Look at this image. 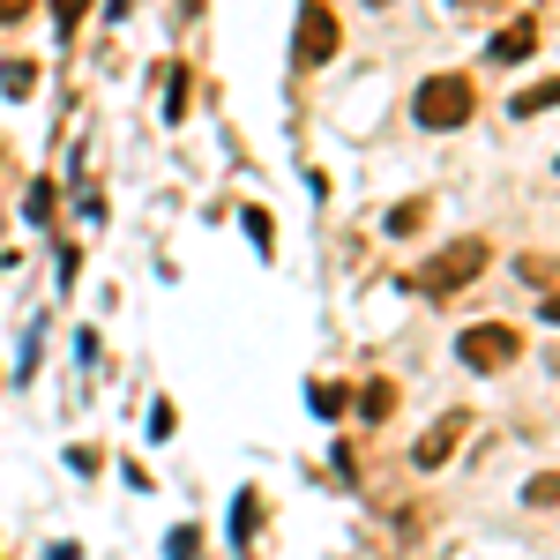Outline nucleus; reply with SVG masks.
<instances>
[{"label":"nucleus","instance_id":"f257e3e1","mask_svg":"<svg viewBox=\"0 0 560 560\" xmlns=\"http://www.w3.org/2000/svg\"><path fill=\"white\" fill-rule=\"evenodd\" d=\"M486 261H493V247H486L478 232H464V240H448L441 255H427L419 269H411V292H427V300H456L464 284L486 277Z\"/></svg>","mask_w":560,"mask_h":560},{"label":"nucleus","instance_id":"f03ea898","mask_svg":"<svg viewBox=\"0 0 560 560\" xmlns=\"http://www.w3.org/2000/svg\"><path fill=\"white\" fill-rule=\"evenodd\" d=\"M411 113H419V128H433V135L464 128V120L478 113L471 75H427V83H419V97H411Z\"/></svg>","mask_w":560,"mask_h":560},{"label":"nucleus","instance_id":"7ed1b4c3","mask_svg":"<svg viewBox=\"0 0 560 560\" xmlns=\"http://www.w3.org/2000/svg\"><path fill=\"white\" fill-rule=\"evenodd\" d=\"M456 359H464L471 374H501V366L523 359V337L509 329V322H471V329L456 337Z\"/></svg>","mask_w":560,"mask_h":560},{"label":"nucleus","instance_id":"20e7f679","mask_svg":"<svg viewBox=\"0 0 560 560\" xmlns=\"http://www.w3.org/2000/svg\"><path fill=\"white\" fill-rule=\"evenodd\" d=\"M337 45H345L337 8H329V0H300V38H292L300 68H329V60H337Z\"/></svg>","mask_w":560,"mask_h":560},{"label":"nucleus","instance_id":"39448f33","mask_svg":"<svg viewBox=\"0 0 560 560\" xmlns=\"http://www.w3.org/2000/svg\"><path fill=\"white\" fill-rule=\"evenodd\" d=\"M464 433H471V411H448V419H433V427L419 433V448H411V464H419V471H441V464H448V448H456Z\"/></svg>","mask_w":560,"mask_h":560},{"label":"nucleus","instance_id":"423d86ee","mask_svg":"<svg viewBox=\"0 0 560 560\" xmlns=\"http://www.w3.org/2000/svg\"><path fill=\"white\" fill-rule=\"evenodd\" d=\"M530 52H538V23H530V15H516V23L493 31V60H530Z\"/></svg>","mask_w":560,"mask_h":560},{"label":"nucleus","instance_id":"0eeeda50","mask_svg":"<svg viewBox=\"0 0 560 560\" xmlns=\"http://www.w3.org/2000/svg\"><path fill=\"white\" fill-rule=\"evenodd\" d=\"M553 105H560V75H546V83H530V90L509 97V113H516V120H538V113H553Z\"/></svg>","mask_w":560,"mask_h":560},{"label":"nucleus","instance_id":"6e6552de","mask_svg":"<svg viewBox=\"0 0 560 560\" xmlns=\"http://www.w3.org/2000/svg\"><path fill=\"white\" fill-rule=\"evenodd\" d=\"M388 411H396V382H366L359 388V419H366V427H382Z\"/></svg>","mask_w":560,"mask_h":560},{"label":"nucleus","instance_id":"1a4fd4ad","mask_svg":"<svg viewBox=\"0 0 560 560\" xmlns=\"http://www.w3.org/2000/svg\"><path fill=\"white\" fill-rule=\"evenodd\" d=\"M0 90L8 97H31L38 90V60H0Z\"/></svg>","mask_w":560,"mask_h":560},{"label":"nucleus","instance_id":"9d476101","mask_svg":"<svg viewBox=\"0 0 560 560\" xmlns=\"http://www.w3.org/2000/svg\"><path fill=\"white\" fill-rule=\"evenodd\" d=\"M427 195H411V202H396V210H388V232H396V240H404V232H419V224H427Z\"/></svg>","mask_w":560,"mask_h":560},{"label":"nucleus","instance_id":"9b49d317","mask_svg":"<svg viewBox=\"0 0 560 560\" xmlns=\"http://www.w3.org/2000/svg\"><path fill=\"white\" fill-rule=\"evenodd\" d=\"M523 501H530V509H560V471H538L523 486Z\"/></svg>","mask_w":560,"mask_h":560},{"label":"nucleus","instance_id":"f8f14e48","mask_svg":"<svg viewBox=\"0 0 560 560\" xmlns=\"http://www.w3.org/2000/svg\"><path fill=\"white\" fill-rule=\"evenodd\" d=\"M23 210H31V224H52V210H60V187H52V179H38Z\"/></svg>","mask_w":560,"mask_h":560},{"label":"nucleus","instance_id":"ddd939ff","mask_svg":"<svg viewBox=\"0 0 560 560\" xmlns=\"http://www.w3.org/2000/svg\"><path fill=\"white\" fill-rule=\"evenodd\" d=\"M83 15H90V0H52V23H60V38H75V31H83Z\"/></svg>","mask_w":560,"mask_h":560},{"label":"nucleus","instance_id":"4468645a","mask_svg":"<svg viewBox=\"0 0 560 560\" xmlns=\"http://www.w3.org/2000/svg\"><path fill=\"white\" fill-rule=\"evenodd\" d=\"M306 404H314V419H337V411H345V388H337V382H314Z\"/></svg>","mask_w":560,"mask_h":560},{"label":"nucleus","instance_id":"2eb2a0df","mask_svg":"<svg viewBox=\"0 0 560 560\" xmlns=\"http://www.w3.org/2000/svg\"><path fill=\"white\" fill-rule=\"evenodd\" d=\"M232 516H240L232 530H240V546H247V538H255V523H261V501H255V493H240V509H232Z\"/></svg>","mask_w":560,"mask_h":560},{"label":"nucleus","instance_id":"dca6fc26","mask_svg":"<svg viewBox=\"0 0 560 560\" xmlns=\"http://www.w3.org/2000/svg\"><path fill=\"white\" fill-rule=\"evenodd\" d=\"M165 553H173V560H202V538H195V530H173Z\"/></svg>","mask_w":560,"mask_h":560},{"label":"nucleus","instance_id":"f3484780","mask_svg":"<svg viewBox=\"0 0 560 560\" xmlns=\"http://www.w3.org/2000/svg\"><path fill=\"white\" fill-rule=\"evenodd\" d=\"M165 120H187V68H173V97H165Z\"/></svg>","mask_w":560,"mask_h":560},{"label":"nucleus","instance_id":"a211bd4d","mask_svg":"<svg viewBox=\"0 0 560 560\" xmlns=\"http://www.w3.org/2000/svg\"><path fill=\"white\" fill-rule=\"evenodd\" d=\"M31 8H38V0H0V31H8V23H23Z\"/></svg>","mask_w":560,"mask_h":560},{"label":"nucleus","instance_id":"6ab92c4d","mask_svg":"<svg viewBox=\"0 0 560 560\" xmlns=\"http://www.w3.org/2000/svg\"><path fill=\"white\" fill-rule=\"evenodd\" d=\"M538 314H546V322L560 329V292H546V300H538Z\"/></svg>","mask_w":560,"mask_h":560},{"label":"nucleus","instance_id":"aec40b11","mask_svg":"<svg viewBox=\"0 0 560 560\" xmlns=\"http://www.w3.org/2000/svg\"><path fill=\"white\" fill-rule=\"evenodd\" d=\"M553 165H560V158H553Z\"/></svg>","mask_w":560,"mask_h":560}]
</instances>
